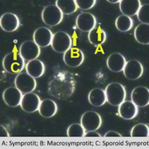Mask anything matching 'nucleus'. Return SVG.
Listing matches in <instances>:
<instances>
[{
  "label": "nucleus",
  "instance_id": "obj_1",
  "mask_svg": "<svg viewBox=\"0 0 149 149\" xmlns=\"http://www.w3.org/2000/svg\"><path fill=\"white\" fill-rule=\"evenodd\" d=\"M76 81L71 73L60 72L53 77L48 85V93L54 97L65 100L73 95Z\"/></svg>",
  "mask_w": 149,
  "mask_h": 149
},
{
  "label": "nucleus",
  "instance_id": "obj_2",
  "mask_svg": "<svg viewBox=\"0 0 149 149\" xmlns=\"http://www.w3.org/2000/svg\"><path fill=\"white\" fill-rule=\"evenodd\" d=\"M107 102L110 105L117 107L125 100V88L118 83H111L107 86L105 90Z\"/></svg>",
  "mask_w": 149,
  "mask_h": 149
},
{
  "label": "nucleus",
  "instance_id": "obj_3",
  "mask_svg": "<svg viewBox=\"0 0 149 149\" xmlns=\"http://www.w3.org/2000/svg\"><path fill=\"white\" fill-rule=\"evenodd\" d=\"M2 65L3 69L9 74H18L24 69L25 63L19 53L12 52L3 57Z\"/></svg>",
  "mask_w": 149,
  "mask_h": 149
},
{
  "label": "nucleus",
  "instance_id": "obj_4",
  "mask_svg": "<svg viewBox=\"0 0 149 149\" xmlns=\"http://www.w3.org/2000/svg\"><path fill=\"white\" fill-rule=\"evenodd\" d=\"M51 45L54 51L59 53H64L71 47V37L66 32L59 31L53 34Z\"/></svg>",
  "mask_w": 149,
  "mask_h": 149
},
{
  "label": "nucleus",
  "instance_id": "obj_5",
  "mask_svg": "<svg viewBox=\"0 0 149 149\" xmlns=\"http://www.w3.org/2000/svg\"><path fill=\"white\" fill-rule=\"evenodd\" d=\"M43 22L50 26H57L63 19V14L55 5H50L45 7L42 12Z\"/></svg>",
  "mask_w": 149,
  "mask_h": 149
},
{
  "label": "nucleus",
  "instance_id": "obj_6",
  "mask_svg": "<svg viewBox=\"0 0 149 149\" xmlns=\"http://www.w3.org/2000/svg\"><path fill=\"white\" fill-rule=\"evenodd\" d=\"M102 119L100 115L94 111H88L81 116V124L85 131H93L98 130L102 125Z\"/></svg>",
  "mask_w": 149,
  "mask_h": 149
},
{
  "label": "nucleus",
  "instance_id": "obj_7",
  "mask_svg": "<svg viewBox=\"0 0 149 149\" xmlns=\"http://www.w3.org/2000/svg\"><path fill=\"white\" fill-rule=\"evenodd\" d=\"M15 85L22 93L26 94L34 91L36 87V81L27 73H20L15 77Z\"/></svg>",
  "mask_w": 149,
  "mask_h": 149
},
{
  "label": "nucleus",
  "instance_id": "obj_8",
  "mask_svg": "<svg viewBox=\"0 0 149 149\" xmlns=\"http://www.w3.org/2000/svg\"><path fill=\"white\" fill-rule=\"evenodd\" d=\"M65 64L71 68H77L81 66L85 59L81 50L78 48L71 47L63 55Z\"/></svg>",
  "mask_w": 149,
  "mask_h": 149
},
{
  "label": "nucleus",
  "instance_id": "obj_9",
  "mask_svg": "<svg viewBox=\"0 0 149 149\" xmlns=\"http://www.w3.org/2000/svg\"><path fill=\"white\" fill-rule=\"evenodd\" d=\"M19 53L24 60L29 61L36 59L40 55V49L34 41L27 40L21 44Z\"/></svg>",
  "mask_w": 149,
  "mask_h": 149
},
{
  "label": "nucleus",
  "instance_id": "obj_10",
  "mask_svg": "<svg viewBox=\"0 0 149 149\" xmlns=\"http://www.w3.org/2000/svg\"><path fill=\"white\" fill-rule=\"evenodd\" d=\"M123 71L126 78L128 80L134 81L142 76L144 69L142 64L139 61L132 59L126 62Z\"/></svg>",
  "mask_w": 149,
  "mask_h": 149
},
{
  "label": "nucleus",
  "instance_id": "obj_11",
  "mask_svg": "<svg viewBox=\"0 0 149 149\" xmlns=\"http://www.w3.org/2000/svg\"><path fill=\"white\" fill-rule=\"evenodd\" d=\"M41 100L39 96L33 93L24 94L20 105L24 111L33 113L38 110Z\"/></svg>",
  "mask_w": 149,
  "mask_h": 149
},
{
  "label": "nucleus",
  "instance_id": "obj_12",
  "mask_svg": "<svg viewBox=\"0 0 149 149\" xmlns=\"http://www.w3.org/2000/svg\"><path fill=\"white\" fill-rule=\"evenodd\" d=\"M131 99L137 107H147L149 103V88L144 86L136 87L132 91Z\"/></svg>",
  "mask_w": 149,
  "mask_h": 149
},
{
  "label": "nucleus",
  "instance_id": "obj_13",
  "mask_svg": "<svg viewBox=\"0 0 149 149\" xmlns=\"http://www.w3.org/2000/svg\"><path fill=\"white\" fill-rule=\"evenodd\" d=\"M78 29L83 32H90L97 24V19L93 14L85 12L78 15L76 21Z\"/></svg>",
  "mask_w": 149,
  "mask_h": 149
},
{
  "label": "nucleus",
  "instance_id": "obj_14",
  "mask_svg": "<svg viewBox=\"0 0 149 149\" xmlns=\"http://www.w3.org/2000/svg\"><path fill=\"white\" fill-rule=\"evenodd\" d=\"M53 34L46 27H40L36 29L33 35L34 42L39 47H46L51 44Z\"/></svg>",
  "mask_w": 149,
  "mask_h": 149
},
{
  "label": "nucleus",
  "instance_id": "obj_15",
  "mask_svg": "<svg viewBox=\"0 0 149 149\" xmlns=\"http://www.w3.org/2000/svg\"><path fill=\"white\" fill-rule=\"evenodd\" d=\"M22 93L15 86H10L3 93V99L8 107H15L20 105Z\"/></svg>",
  "mask_w": 149,
  "mask_h": 149
},
{
  "label": "nucleus",
  "instance_id": "obj_16",
  "mask_svg": "<svg viewBox=\"0 0 149 149\" xmlns=\"http://www.w3.org/2000/svg\"><path fill=\"white\" fill-rule=\"evenodd\" d=\"M19 19L15 14L6 13L1 17L0 26L6 32H14L19 28Z\"/></svg>",
  "mask_w": 149,
  "mask_h": 149
},
{
  "label": "nucleus",
  "instance_id": "obj_17",
  "mask_svg": "<svg viewBox=\"0 0 149 149\" xmlns=\"http://www.w3.org/2000/svg\"><path fill=\"white\" fill-rule=\"evenodd\" d=\"M119 115L122 119L129 120L134 118L138 113V107L132 101H124L118 106Z\"/></svg>",
  "mask_w": 149,
  "mask_h": 149
},
{
  "label": "nucleus",
  "instance_id": "obj_18",
  "mask_svg": "<svg viewBox=\"0 0 149 149\" xmlns=\"http://www.w3.org/2000/svg\"><path fill=\"white\" fill-rule=\"evenodd\" d=\"M126 63L125 58L120 53H112L107 60V68L114 73H118L123 71Z\"/></svg>",
  "mask_w": 149,
  "mask_h": 149
},
{
  "label": "nucleus",
  "instance_id": "obj_19",
  "mask_svg": "<svg viewBox=\"0 0 149 149\" xmlns=\"http://www.w3.org/2000/svg\"><path fill=\"white\" fill-rule=\"evenodd\" d=\"M57 110V105L54 100L51 99H44L41 101L38 111L41 116L49 118L56 114Z\"/></svg>",
  "mask_w": 149,
  "mask_h": 149
},
{
  "label": "nucleus",
  "instance_id": "obj_20",
  "mask_svg": "<svg viewBox=\"0 0 149 149\" xmlns=\"http://www.w3.org/2000/svg\"><path fill=\"white\" fill-rule=\"evenodd\" d=\"M141 6L139 0H121L119 9L123 15L130 17L137 15Z\"/></svg>",
  "mask_w": 149,
  "mask_h": 149
},
{
  "label": "nucleus",
  "instance_id": "obj_21",
  "mask_svg": "<svg viewBox=\"0 0 149 149\" xmlns=\"http://www.w3.org/2000/svg\"><path fill=\"white\" fill-rule=\"evenodd\" d=\"M26 69L28 74L36 79L44 74L45 66L42 61L36 59L28 62L26 65Z\"/></svg>",
  "mask_w": 149,
  "mask_h": 149
},
{
  "label": "nucleus",
  "instance_id": "obj_22",
  "mask_svg": "<svg viewBox=\"0 0 149 149\" xmlns=\"http://www.w3.org/2000/svg\"><path fill=\"white\" fill-rule=\"evenodd\" d=\"M88 100L93 107H102L107 102L105 91L102 88H93L88 93Z\"/></svg>",
  "mask_w": 149,
  "mask_h": 149
},
{
  "label": "nucleus",
  "instance_id": "obj_23",
  "mask_svg": "<svg viewBox=\"0 0 149 149\" xmlns=\"http://www.w3.org/2000/svg\"><path fill=\"white\" fill-rule=\"evenodd\" d=\"M134 37L140 44H149V24H140L134 30Z\"/></svg>",
  "mask_w": 149,
  "mask_h": 149
},
{
  "label": "nucleus",
  "instance_id": "obj_24",
  "mask_svg": "<svg viewBox=\"0 0 149 149\" xmlns=\"http://www.w3.org/2000/svg\"><path fill=\"white\" fill-rule=\"evenodd\" d=\"M88 39L94 46H100L106 40L107 34L100 26L95 27L88 33Z\"/></svg>",
  "mask_w": 149,
  "mask_h": 149
},
{
  "label": "nucleus",
  "instance_id": "obj_25",
  "mask_svg": "<svg viewBox=\"0 0 149 149\" xmlns=\"http://www.w3.org/2000/svg\"><path fill=\"white\" fill-rule=\"evenodd\" d=\"M55 5L63 15H69L76 12L77 6L74 0H57Z\"/></svg>",
  "mask_w": 149,
  "mask_h": 149
},
{
  "label": "nucleus",
  "instance_id": "obj_26",
  "mask_svg": "<svg viewBox=\"0 0 149 149\" xmlns=\"http://www.w3.org/2000/svg\"><path fill=\"white\" fill-rule=\"evenodd\" d=\"M115 26L121 32H125L130 31L133 26V20L130 17L125 15H120L115 20Z\"/></svg>",
  "mask_w": 149,
  "mask_h": 149
},
{
  "label": "nucleus",
  "instance_id": "obj_27",
  "mask_svg": "<svg viewBox=\"0 0 149 149\" xmlns=\"http://www.w3.org/2000/svg\"><path fill=\"white\" fill-rule=\"evenodd\" d=\"M149 134V127L143 123H138L134 126L130 132L132 137H147Z\"/></svg>",
  "mask_w": 149,
  "mask_h": 149
},
{
  "label": "nucleus",
  "instance_id": "obj_28",
  "mask_svg": "<svg viewBox=\"0 0 149 149\" xmlns=\"http://www.w3.org/2000/svg\"><path fill=\"white\" fill-rule=\"evenodd\" d=\"M86 131L81 124L73 123L68 127L67 134L69 137H84Z\"/></svg>",
  "mask_w": 149,
  "mask_h": 149
},
{
  "label": "nucleus",
  "instance_id": "obj_29",
  "mask_svg": "<svg viewBox=\"0 0 149 149\" xmlns=\"http://www.w3.org/2000/svg\"><path fill=\"white\" fill-rule=\"evenodd\" d=\"M138 20L142 24H149V5L148 3L141 6L137 13Z\"/></svg>",
  "mask_w": 149,
  "mask_h": 149
},
{
  "label": "nucleus",
  "instance_id": "obj_30",
  "mask_svg": "<svg viewBox=\"0 0 149 149\" xmlns=\"http://www.w3.org/2000/svg\"><path fill=\"white\" fill-rule=\"evenodd\" d=\"M75 2L77 8L81 10H88L92 9L96 3L95 0H76Z\"/></svg>",
  "mask_w": 149,
  "mask_h": 149
},
{
  "label": "nucleus",
  "instance_id": "obj_31",
  "mask_svg": "<svg viewBox=\"0 0 149 149\" xmlns=\"http://www.w3.org/2000/svg\"><path fill=\"white\" fill-rule=\"evenodd\" d=\"M105 137H121L122 136L118 132L114 131H109L104 135Z\"/></svg>",
  "mask_w": 149,
  "mask_h": 149
},
{
  "label": "nucleus",
  "instance_id": "obj_32",
  "mask_svg": "<svg viewBox=\"0 0 149 149\" xmlns=\"http://www.w3.org/2000/svg\"><path fill=\"white\" fill-rule=\"evenodd\" d=\"M84 137H100L102 136L100 135V134L96 132L95 131H88V132H86Z\"/></svg>",
  "mask_w": 149,
  "mask_h": 149
},
{
  "label": "nucleus",
  "instance_id": "obj_33",
  "mask_svg": "<svg viewBox=\"0 0 149 149\" xmlns=\"http://www.w3.org/2000/svg\"><path fill=\"white\" fill-rule=\"evenodd\" d=\"M1 137H9V134L5 127L1 125Z\"/></svg>",
  "mask_w": 149,
  "mask_h": 149
},
{
  "label": "nucleus",
  "instance_id": "obj_34",
  "mask_svg": "<svg viewBox=\"0 0 149 149\" xmlns=\"http://www.w3.org/2000/svg\"><path fill=\"white\" fill-rule=\"evenodd\" d=\"M107 2L111 3H119L120 2V0H107Z\"/></svg>",
  "mask_w": 149,
  "mask_h": 149
}]
</instances>
